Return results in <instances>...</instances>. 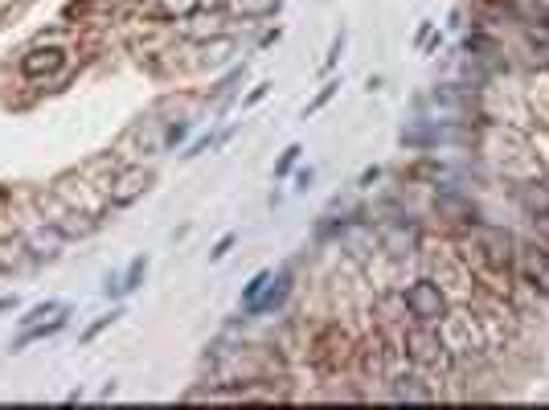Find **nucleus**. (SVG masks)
Here are the masks:
<instances>
[{
  "instance_id": "obj_1",
  "label": "nucleus",
  "mask_w": 549,
  "mask_h": 410,
  "mask_svg": "<svg viewBox=\"0 0 549 410\" xmlns=\"http://www.w3.org/2000/svg\"><path fill=\"white\" fill-rule=\"evenodd\" d=\"M402 303H406V312L414 324H439L447 316V295L443 287L434 284V279H418L402 292Z\"/></svg>"
},
{
  "instance_id": "obj_2",
  "label": "nucleus",
  "mask_w": 549,
  "mask_h": 410,
  "mask_svg": "<svg viewBox=\"0 0 549 410\" xmlns=\"http://www.w3.org/2000/svg\"><path fill=\"white\" fill-rule=\"evenodd\" d=\"M471 247L484 255L492 267H513V255H516V242L508 238L505 230H492V226H476L471 230Z\"/></svg>"
},
{
  "instance_id": "obj_3",
  "label": "nucleus",
  "mask_w": 549,
  "mask_h": 410,
  "mask_svg": "<svg viewBox=\"0 0 549 410\" xmlns=\"http://www.w3.org/2000/svg\"><path fill=\"white\" fill-rule=\"evenodd\" d=\"M62 50H33V54L21 62V70L29 74V79H37V74H50V70H58L62 66Z\"/></svg>"
},
{
  "instance_id": "obj_4",
  "label": "nucleus",
  "mask_w": 549,
  "mask_h": 410,
  "mask_svg": "<svg viewBox=\"0 0 549 410\" xmlns=\"http://www.w3.org/2000/svg\"><path fill=\"white\" fill-rule=\"evenodd\" d=\"M521 201H525V210H529V214H545L549 210V189L545 185H525L521 189Z\"/></svg>"
},
{
  "instance_id": "obj_5",
  "label": "nucleus",
  "mask_w": 549,
  "mask_h": 410,
  "mask_svg": "<svg viewBox=\"0 0 549 410\" xmlns=\"http://www.w3.org/2000/svg\"><path fill=\"white\" fill-rule=\"evenodd\" d=\"M144 185H148V177H140V172H132V177H127L124 185H119L116 193H111V205H127V201H132V197H140V193H144Z\"/></svg>"
},
{
  "instance_id": "obj_6",
  "label": "nucleus",
  "mask_w": 549,
  "mask_h": 410,
  "mask_svg": "<svg viewBox=\"0 0 549 410\" xmlns=\"http://www.w3.org/2000/svg\"><path fill=\"white\" fill-rule=\"evenodd\" d=\"M144 271H148V259H144V255H140V259H135L132 267H127L124 284H119V295H124V292H135V284H140V279H144Z\"/></svg>"
},
{
  "instance_id": "obj_7",
  "label": "nucleus",
  "mask_w": 549,
  "mask_h": 410,
  "mask_svg": "<svg viewBox=\"0 0 549 410\" xmlns=\"http://www.w3.org/2000/svg\"><path fill=\"white\" fill-rule=\"evenodd\" d=\"M29 247H33L37 250V255H42V250H45V259H53V250H58V247H62V238H58V234H33V238H29Z\"/></svg>"
},
{
  "instance_id": "obj_8",
  "label": "nucleus",
  "mask_w": 549,
  "mask_h": 410,
  "mask_svg": "<svg viewBox=\"0 0 549 410\" xmlns=\"http://www.w3.org/2000/svg\"><path fill=\"white\" fill-rule=\"evenodd\" d=\"M197 5H201V0H160V13H164V17H185Z\"/></svg>"
},
{
  "instance_id": "obj_9",
  "label": "nucleus",
  "mask_w": 549,
  "mask_h": 410,
  "mask_svg": "<svg viewBox=\"0 0 549 410\" xmlns=\"http://www.w3.org/2000/svg\"><path fill=\"white\" fill-rule=\"evenodd\" d=\"M62 308H66V303H45V308H33V312H29L21 324H25V329H33L37 321H45V316H50V312H62Z\"/></svg>"
},
{
  "instance_id": "obj_10",
  "label": "nucleus",
  "mask_w": 549,
  "mask_h": 410,
  "mask_svg": "<svg viewBox=\"0 0 549 410\" xmlns=\"http://www.w3.org/2000/svg\"><path fill=\"white\" fill-rule=\"evenodd\" d=\"M295 161H300V144H292V148L284 152V161L274 164V177H284V172H292V164H295Z\"/></svg>"
},
{
  "instance_id": "obj_11",
  "label": "nucleus",
  "mask_w": 549,
  "mask_h": 410,
  "mask_svg": "<svg viewBox=\"0 0 549 410\" xmlns=\"http://www.w3.org/2000/svg\"><path fill=\"white\" fill-rule=\"evenodd\" d=\"M107 324H116V312H111V316H98V321H95V324H90V329H87V340H95L98 332L107 329Z\"/></svg>"
},
{
  "instance_id": "obj_12",
  "label": "nucleus",
  "mask_w": 549,
  "mask_h": 410,
  "mask_svg": "<svg viewBox=\"0 0 549 410\" xmlns=\"http://www.w3.org/2000/svg\"><path fill=\"white\" fill-rule=\"evenodd\" d=\"M230 247H234V234H226V238L218 242V247H213V255H209V259H222V255H226V250H230Z\"/></svg>"
},
{
  "instance_id": "obj_13",
  "label": "nucleus",
  "mask_w": 549,
  "mask_h": 410,
  "mask_svg": "<svg viewBox=\"0 0 549 410\" xmlns=\"http://www.w3.org/2000/svg\"><path fill=\"white\" fill-rule=\"evenodd\" d=\"M332 90H337V87H324V90H320V98H316V103H312V111H316V107H324L328 98H332Z\"/></svg>"
},
{
  "instance_id": "obj_14",
  "label": "nucleus",
  "mask_w": 549,
  "mask_h": 410,
  "mask_svg": "<svg viewBox=\"0 0 549 410\" xmlns=\"http://www.w3.org/2000/svg\"><path fill=\"white\" fill-rule=\"evenodd\" d=\"M537 226H541V234H545V238H549V210H545V214L537 218Z\"/></svg>"
},
{
  "instance_id": "obj_15",
  "label": "nucleus",
  "mask_w": 549,
  "mask_h": 410,
  "mask_svg": "<svg viewBox=\"0 0 549 410\" xmlns=\"http://www.w3.org/2000/svg\"><path fill=\"white\" fill-rule=\"evenodd\" d=\"M9 308H13V300H0V312H9Z\"/></svg>"
}]
</instances>
